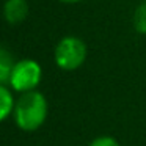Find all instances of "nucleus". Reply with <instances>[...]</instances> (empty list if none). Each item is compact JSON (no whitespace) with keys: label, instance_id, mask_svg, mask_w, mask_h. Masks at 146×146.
<instances>
[{"label":"nucleus","instance_id":"1","mask_svg":"<svg viewBox=\"0 0 146 146\" xmlns=\"http://www.w3.org/2000/svg\"><path fill=\"white\" fill-rule=\"evenodd\" d=\"M14 123L21 130L33 132L44 124L47 118V101L39 91H27L14 104Z\"/></svg>","mask_w":146,"mask_h":146},{"label":"nucleus","instance_id":"8","mask_svg":"<svg viewBox=\"0 0 146 146\" xmlns=\"http://www.w3.org/2000/svg\"><path fill=\"white\" fill-rule=\"evenodd\" d=\"M88 146H119V143L113 137H98Z\"/></svg>","mask_w":146,"mask_h":146},{"label":"nucleus","instance_id":"7","mask_svg":"<svg viewBox=\"0 0 146 146\" xmlns=\"http://www.w3.org/2000/svg\"><path fill=\"white\" fill-rule=\"evenodd\" d=\"M133 29L141 35H146V2L140 3L133 13Z\"/></svg>","mask_w":146,"mask_h":146},{"label":"nucleus","instance_id":"9","mask_svg":"<svg viewBox=\"0 0 146 146\" xmlns=\"http://www.w3.org/2000/svg\"><path fill=\"white\" fill-rule=\"evenodd\" d=\"M61 3H79V2H82V0H60Z\"/></svg>","mask_w":146,"mask_h":146},{"label":"nucleus","instance_id":"4","mask_svg":"<svg viewBox=\"0 0 146 146\" xmlns=\"http://www.w3.org/2000/svg\"><path fill=\"white\" fill-rule=\"evenodd\" d=\"M29 14L27 0H7L3 5V17L8 24H21Z\"/></svg>","mask_w":146,"mask_h":146},{"label":"nucleus","instance_id":"2","mask_svg":"<svg viewBox=\"0 0 146 146\" xmlns=\"http://www.w3.org/2000/svg\"><path fill=\"white\" fill-rule=\"evenodd\" d=\"M55 63L63 71H76L85 63L86 46L77 36H64L55 47Z\"/></svg>","mask_w":146,"mask_h":146},{"label":"nucleus","instance_id":"3","mask_svg":"<svg viewBox=\"0 0 146 146\" xmlns=\"http://www.w3.org/2000/svg\"><path fill=\"white\" fill-rule=\"evenodd\" d=\"M41 77H42V69L38 61L24 58V60H19L14 64L10 77V85L17 93L33 91L39 85Z\"/></svg>","mask_w":146,"mask_h":146},{"label":"nucleus","instance_id":"5","mask_svg":"<svg viewBox=\"0 0 146 146\" xmlns=\"http://www.w3.org/2000/svg\"><path fill=\"white\" fill-rule=\"evenodd\" d=\"M14 98L5 85H0V123L14 111Z\"/></svg>","mask_w":146,"mask_h":146},{"label":"nucleus","instance_id":"6","mask_svg":"<svg viewBox=\"0 0 146 146\" xmlns=\"http://www.w3.org/2000/svg\"><path fill=\"white\" fill-rule=\"evenodd\" d=\"M14 64L16 63L13 60V55L7 49L0 47V85H3L5 82H10Z\"/></svg>","mask_w":146,"mask_h":146}]
</instances>
